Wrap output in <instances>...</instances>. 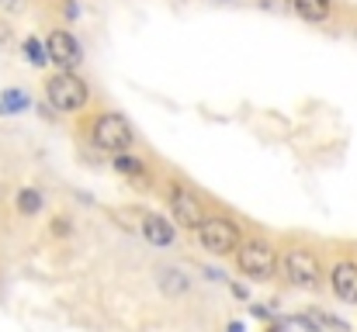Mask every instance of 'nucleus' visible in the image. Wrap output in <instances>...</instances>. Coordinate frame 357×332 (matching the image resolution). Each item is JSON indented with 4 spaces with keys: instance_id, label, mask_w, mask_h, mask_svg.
I'll return each mask as SVG.
<instances>
[{
    "instance_id": "obj_5",
    "label": "nucleus",
    "mask_w": 357,
    "mask_h": 332,
    "mask_svg": "<svg viewBox=\"0 0 357 332\" xmlns=\"http://www.w3.org/2000/svg\"><path fill=\"white\" fill-rule=\"evenodd\" d=\"M284 267H288V277H291L298 287H316V280H319V263H316V256H312L309 249H291L288 260H284Z\"/></svg>"
},
{
    "instance_id": "obj_12",
    "label": "nucleus",
    "mask_w": 357,
    "mask_h": 332,
    "mask_svg": "<svg viewBox=\"0 0 357 332\" xmlns=\"http://www.w3.org/2000/svg\"><path fill=\"white\" fill-rule=\"evenodd\" d=\"M21 111H28V94L24 90H7L0 97V114H21Z\"/></svg>"
},
{
    "instance_id": "obj_17",
    "label": "nucleus",
    "mask_w": 357,
    "mask_h": 332,
    "mask_svg": "<svg viewBox=\"0 0 357 332\" xmlns=\"http://www.w3.org/2000/svg\"><path fill=\"white\" fill-rule=\"evenodd\" d=\"M229 332H243V326H239V322H233V326H229Z\"/></svg>"
},
{
    "instance_id": "obj_14",
    "label": "nucleus",
    "mask_w": 357,
    "mask_h": 332,
    "mask_svg": "<svg viewBox=\"0 0 357 332\" xmlns=\"http://www.w3.org/2000/svg\"><path fill=\"white\" fill-rule=\"evenodd\" d=\"M38 208H42V194H38V191H31V187L17 191V212H21V215H35Z\"/></svg>"
},
{
    "instance_id": "obj_9",
    "label": "nucleus",
    "mask_w": 357,
    "mask_h": 332,
    "mask_svg": "<svg viewBox=\"0 0 357 332\" xmlns=\"http://www.w3.org/2000/svg\"><path fill=\"white\" fill-rule=\"evenodd\" d=\"M142 235L153 246H170L174 242V221H167L163 215H146L142 219Z\"/></svg>"
},
{
    "instance_id": "obj_6",
    "label": "nucleus",
    "mask_w": 357,
    "mask_h": 332,
    "mask_svg": "<svg viewBox=\"0 0 357 332\" xmlns=\"http://www.w3.org/2000/svg\"><path fill=\"white\" fill-rule=\"evenodd\" d=\"M170 208H174V221H181V225H188V228H202V201L191 194V191H184V187H174L170 191Z\"/></svg>"
},
{
    "instance_id": "obj_11",
    "label": "nucleus",
    "mask_w": 357,
    "mask_h": 332,
    "mask_svg": "<svg viewBox=\"0 0 357 332\" xmlns=\"http://www.w3.org/2000/svg\"><path fill=\"white\" fill-rule=\"evenodd\" d=\"M291 3L305 21H326L330 17V0H291Z\"/></svg>"
},
{
    "instance_id": "obj_16",
    "label": "nucleus",
    "mask_w": 357,
    "mask_h": 332,
    "mask_svg": "<svg viewBox=\"0 0 357 332\" xmlns=\"http://www.w3.org/2000/svg\"><path fill=\"white\" fill-rule=\"evenodd\" d=\"M52 232H70V225H66L63 219H56V225H52Z\"/></svg>"
},
{
    "instance_id": "obj_3",
    "label": "nucleus",
    "mask_w": 357,
    "mask_h": 332,
    "mask_svg": "<svg viewBox=\"0 0 357 332\" xmlns=\"http://www.w3.org/2000/svg\"><path fill=\"white\" fill-rule=\"evenodd\" d=\"M94 142L101 149H112V152H125L135 135H132V125L121 118V114H101L98 125H94Z\"/></svg>"
},
{
    "instance_id": "obj_15",
    "label": "nucleus",
    "mask_w": 357,
    "mask_h": 332,
    "mask_svg": "<svg viewBox=\"0 0 357 332\" xmlns=\"http://www.w3.org/2000/svg\"><path fill=\"white\" fill-rule=\"evenodd\" d=\"M115 170L119 173H125V177H135V180H142L146 177V166L139 163V159H132V156H115Z\"/></svg>"
},
{
    "instance_id": "obj_8",
    "label": "nucleus",
    "mask_w": 357,
    "mask_h": 332,
    "mask_svg": "<svg viewBox=\"0 0 357 332\" xmlns=\"http://www.w3.org/2000/svg\"><path fill=\"white\" fill-rule=\"evenodd\" d=\"M330 280H333V291H337V298H340V301L357 305V263H351V260L337 263V267H333V274H330Z\"/></svg>"
},
{
    "instance_id": "obj_13",
    "label": "nucleus",
    "mask_w": 357,
    "mask_h": 332,
    "mask_svg": "<svg viewBox=\"0 0 357 332\" xmlns=\"http://www.w3.org/2000/svg\"><path fill=\"white\" fill-rule=\"evenodd\" d=\"M24 59L31 66H45L49 63V45H42L38 38H24Z\"/></svg>"
},
{
    "instance_id": "obj_7",
    "label": "nucleus",
    "mask_w": 357,
    "mask_h": 332,
    "mask_svg": "<svg viewBox=\"0 0 357 332\" xmlns=\"http://www.w3.org/2000/svg\"><path fill=\"white\" fill-rule=\"evenodd\" d=\"M45 45H49V59H52L59 70H73V66L80 63V45H77V38H73L70 31H52Z\"/></svg>"
},
{
    "instance_id": "obj_10",
    "label": "nucleus",
    "mask_w": 357,
    "mask_h": 332,
    "mask_svg": "<svg viewBox=\"0 0 357 332\" xmlns=\"http://www.w3.org/2000/svg\"><path fill=\"white\" fill-rule=\"evenodd\" d=\"M298 326H305L309 332H347V326L333 315H323V312H312V315H298L295 319Z\"/></svg>"
},
{
    "instance_id": "obj_2",
    "label": "nucleus",
    "mask_w": 357,
    "mask_h": 332,
    "mask_svg": "<svg viewBox=\"0 0 357 332\" xmlns=\"http://www.w3.org/2000/svg\"><path fill=\"white\" fill-rule=\"evenodd\" d=\"M236 263H239V270L246 277H253V280H267L278 270V256H274V249L267 242H246V246H239Z\"/></svg>"
},
{
    "instance_id": "obj_4",
    "label": "nucleus",
    "mask_w": 357,
    "mask_h": 332,
    "mask_svg": "<svg viewBox=\"0 0 357 332\" xmlns=\"http://www.w3.org/2000/svg\"><path fill=\"white\" fill-rule=\"evenodd\" d=\"M202 246L208 249V253H219V256H226V253H233L239 249V228L236 221L229 219H208L202 221Z\"/></svg>"
},
{
    "instance_id": "obj_1",
    "label": "nucleus",
    "mask_w": 357,
    "mask_h": 332,
    "mask_svg": "<svg viewBox=\"0 0 357 332\" xmlns=\"http://www.w3.org/2000/svg\"><path fill=\"white\" fill-rule=\"evenodd\" d=\"M45 97H49V104L56 111H80L87 104V84L63 70L59 77H52L45 84Z\"/></svg>"
}]
</instances>
